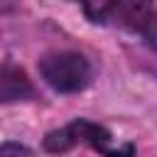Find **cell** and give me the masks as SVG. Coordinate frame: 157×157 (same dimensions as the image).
Instances as JSON below:
<instances>
[{"instance_id":"cell-2","label":"cell","mask_w":157,"mask_h":157,"mask_svg":"<svg viewBox=\"0 0 157 157\" xmlns=\"http://www.w3.org/2000/svg\"><path fill=\"white\" fill-rule=\"evenodd\" d=\"M34 86L29 83L27 74L17 66H2L0 69V103H12V101H25L32 98Z\"/></svg>"},{"instance_id":"cell-4","label":"cell","mask_w":157,"mask_h":157,"mask_svg":"<svg viewBox=\"0 0 157 157\" xmlns=\"http://www.w3.org/2000/svg\"><path fill=\"white\" fill-rule=\"evenodd\" d=\"M137 32L142 34V39L157 52V12L155 10H150L147 12V17L140 22V27H137Z\"/></svg>"},{"instance_id":"cell-1","label":"cell","mask_w":157,"mask_h":157,"mask_svg":"<svg viewBox=\"0 0 157 157\" xmlns=\"http://www.w3.org/2000/svg\"><path fill=\"white\" fill-rule=\"evenodd\" d=\"M42 78L61 93H74L88 86L91 81V66L88 61L76 52H56L39 61Z\"/></svg>"},{"instance_id":"cell-3","label":"cell","mask_w":157,"mask_h":157,"mask_svg":"<svg viewBox=\"0 0 157 157\" xmlns=\"http://www.w3.org/2000/svg\"><path fill=\"white\" fill-rule=\"evenodd\" d=\"M74 145H76V142H74L69 128L54 130V132H49V135L44 137V147H47L49 152H66V150H71Z\"/></svg>"},{"instance_id":"cell-5","label":"cell","mask_w":157,"mask_h":157,"mask_svg":"<svg viewBox=\"0 0 157 157\" xmlns=\"http://www.w3.org/2000/svg\"><path fill=\"white\" fill-rule=\"evenodd\" d=\"M0 157H32L27 147L17 145V142H5L0 147Z\"/></svg>"}]
</instances>
